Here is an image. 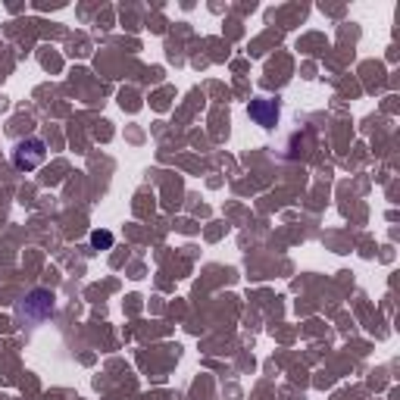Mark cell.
I'll return each instance as SVG.
<instances>
[{
  "label": "cell",
  "instance_id": "cell-1",
  "mask_svg": "<svg viewBox=\"0 0 400 400\" xmlns=\"http://www.w3.org/2000/svg\"><path fill=\"white\" fill-rule=\"evenodd\" d=\"M44 156H47L44 141L41 138H25L13 148V166L22 169V172H32V169H38L44 163Z\"/></svg>",
  "mask_w": 400,
  "mask_h": 400
},
{
  "label": "cell",
  "instance_id": "cell-2",
  "mask_svg": "<svg viewBox=\"0 0 400 400\" xmlns=\"http://www.w3.org/2000/svg\"><path fill=\"white\" fill-rule=\"evenodd\" d=\"M247 116H250V119L257 122L260 128H275V126H279L281 110H279V104H275V100L257 97V100H250V104H247Z\"/></svg>",
  "mask_w": 400,
  "mask_h": 400
},
{
  "label": "cell",
  "instance_id": "cell-3",
  "mask_svg": "<svg viewBox=\"0 0 400 400\" xmlns=\"http://www.w3.org/2000/svg\"><path fill=\"white\" fill-rule=\"evenodd\" d=\"M32 319H47L50 313H54V294L50 291H32V297L25 301V307H22Z\"/></svg>",
  "mask_w": 400,
  "mask_h": 400
},
{
  "label": "cell",
  "instance_id": "cell-4",
  "mask_svg": "<svg viewBox=\"0 0 400 400\" xmlns=\"http://www.w3.org/2000/svg\"><path fill=\"white\" fill-rule=\"evenodd\" d=\"M91 244L97 247V250H110V247H113V232H106V228L91 232Z\"/></svg>",
  "mask_w": 400,
  "mask_h": 400
}]
</instances>
